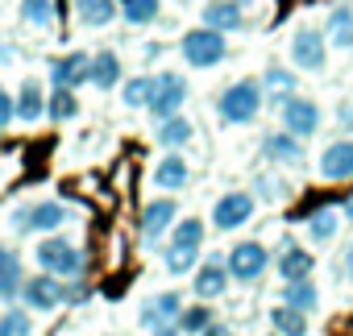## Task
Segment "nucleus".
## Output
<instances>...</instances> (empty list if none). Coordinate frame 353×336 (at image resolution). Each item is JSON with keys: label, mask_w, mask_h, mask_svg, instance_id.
I'll use <instances>...</instances> for the list:
<instances>
[{"label": "nucleus", "mask_w": 353, "mask_h": 336, "mask_svg": "<svg viewBox=\"0 0 353 336\" xmlns=\"http://www.w3.org/2000/svg\"><path fill=\"white\" fill-rule=\"evenodd\" d=\"M150 336H183V332H179V324H166V328H154Z\"/></svg>", "instance_id": "41"}, {"label": "nucleus", "mask_w": 353, "mask_h": 336, "mask_svg": "<svg viewBox=\"0 0 353 336\" xmlns=\"http://www.w3.org/2000/svg\"><path fill=\"white\" fill-rule=\"evenodd\" d=\"M250 216H254V196L250 191H229L212 204V224L221 233H233V229L250 224Z\"/></svg>", "instance_id": "10"}, {"label": "nucleus", "mask_w": 353, "mask_h": 336, "mask_svg": "<svg viewBox=\"0 0 353 336\" xmlns=\"http://www.w3.org/2000/svg\"><path fill=\"white\" fill-rule=\"evenodd\" d=\"M179 311H183V299L174 291H158L145 307H141V328H166V324H179Z\"/></svg>", "instance_id": "11"}, {"label": "nucleus", "mask_w": 353, "mask_h": 336, "mask_svg": "<svg viewBox=\"0 0 353 336\" xmlns=\"http://www.w3.org/2000/svg\"><path fill=\"white\" fill-rule=\"evenodd\" d=\"M262 83H266V92H270V96H274L279 104H283V100H287V96L295 92V75H291V71H283V67H270Z\"/></svg>", "instance_id": "34"}, {"label": "nucleus", "mask_w": 353, "mask_h": 336, "mask_svg": "<svg viewBox=\"0 0 353 336\" xmlns=\"http://www.w3.org/2000/svg\"><path fill=\"white\" fill-rule=\"evenodd\" d=\"M208 324H212V311H208L204 303H196V307H183V311H179V332H183V336H200Z\"/></svg>", "instance_id": "32"}, {"label": "nucleus", "mask_w": 353, "mask_h": 336, "mask_svg": "<svg viewBox=\"0 0 353 336\" xmlns=\"http://www.w3.org/2000/svg\"><path fill=\"white\" fill-rule=\"evenodd\" d=\"M21 17H26V25L46 30L54 21V5H50V0H21Z\"/></svg>", "instance_id": "33"}, {"label": "nucleus", "mask_w": 353, "mask_h": 336, "mask_svg": "<svg viewBox=\"0 0 353 336\" xmlns=\"http://www.w3.org/2000/svg\"><path fill=\"white\" fill-rule=\"evenodd\" d=\"M233 5H245V0H233Z\"/></svg>", "instance_id": "44"}, {"label": "nucleus", "mask_w": 353, "mask_h": 336, "mask_svg": "<svg viewBox=\"0 0 353 336\" xmlns=\"http://www.w3.org/2000/svg\"><path fill=\"white\" fill-rule=\"evenodd\" d=\"M183 100H188V79H183V75H174V71H162V75H154V87H150L145 112L158 116V120H166V116H174V112L183 108Z\"/></svg>", "instance_id": "4"}, {"label": "nucleus", "mask_w": 353, "mask_h": 336, "mask_svg": "<svg viewBox=\"0 0 353 336\" xmlns=\"http://www.w3.org/2000/svg\"><path fill=\"white\" fill-rule=\"evenodd\" d=\"M196 262H200V249H192V245H166V270L170 274H188V270H196Z\"/></svg>", "instance_id": "31"}, {"label": "nucleus", "mask_w": 353, "mask_h": 336, "mask_svg": "<svg viewBox=\"0 0 353 336\" xmlns=\"http://www.w3.org/2000/svg\"><path fill=\"white\" fill-rule=\"evenodd\" d=\"M170 245H192V249H200V245H204V220L188 216L183 224H174V237H170Z\"/></svg>", "instance_id": "35"}, {"label": "nucleus", "mask_w": 353, "mask_h": 336, "mask_svg": "<svg viewBox=\"0 0 353 336\" xmlns=\"http://www.w3.org/2000/svg\"><path fill=\"white\" fill-rule=\"evenodd\" d=\"M42 116H46V92H42L38 79H26V83L17 87V120L34 125V120H42Z\"/></svg>", "instance_id": "18"}, {"label": "nucleus", "mask_w": 353, "mask_h": 336, "mask_svg": "<svg viewBox=\"0 0 353 336\" xmlns=\"http://www.w3.org/2000/svg\"><path fill=\"white\" fill-rule=\"evenodd\" d=\"M262 149H266V158L270 162H279V166H299L303 162V145H299V137L295 133H270L266 141H262Z\"/></svg>", "instance_id": "17"}, {"label": "nucleus", "mask_w": 353, "mask_h": 336, "mask_svg": "<svg viewBox=\"0 0 353 336\" xmlns=\"http://www.w3.org/2000/svg\"><path fill=\"white\" fill-rule=\"evenodd\" d=\"M75 112H79L75 87H50V96H46V116H50V120H71Z\"/></svg>", "instance_id": "28"}, {"label": "nucleus", "mask_w": 353, "mask_h": 336, "mask_svg": "<svg viewBox=\"0 0 353 336\" xmlns=\"http://www.w3.org/2000/svg\"><path fill=\"white\" fill-rule=\"evenodd\" d=\"M274 336H279V332H274Z\"/></svg>", "instance_id": "45"}, {"label": "nucleus", "mask_w": 353, "mask_h": 336, "mask_svg": "<svg viewBox=\"0 0 353 336\" xmlns=\"http://www.w3.org/2000/svg\"><path fill=\"white\" fill-rule=\"evenodd\" d=\"M38 266H42L46 274H54V278H79V274H83V253H79V245L67 241V237H46V241L38 245Z\"/></svg>", "instance_id": "3"}, {"label": "nucleus", "mask_w": 353, "mask_h": 336, "mask_svg": "<svg viewBox=\"0 0 353 336\" xmlns=\"http://www.w3.org/2000/svg\"><path fill=\"white\" fill-rule=\"evenodd\" d=\"M336 229H341V216H336L332 208H320V212L307 216V237H312V245H328V241L336 237Z\"/></svg>", "instance_id": "27"}, {"label": "nucleus", "mask_w": 353, "mask_h": 336, "mask_svg": "<svg viewBox=\"0 0 353 336\" xmlns=\"http://www.w3.org/2000/svg\"><path fill=\"white\" fill-rule=\"evenodd\" d=\"M121 17L129 25H150L158 17V0H121Z\"/></svg>", "instance_id": "30"}, {"label": "nucleus", "mask_w": 353, "mask_h": 336, "mask_svg": "<svg viewBox=\"0 0 353 336\" xmlns=\"http://www.w3.org/2000/svg\"><path fill=\"white\" fill-rule=\"evenodd\" d=\"M17 116V100L5 92V87H0V129H9V120Z\"/></svg>", "instance_id": "38"}, {"label": "nucleus", "mask_w": 353, "mask_h": 336, "mask_svg": "<svg viewBox=\"0 0 353 336\" xmlns=\"http://www.w3.org/2000/svg\"><path fill=\"white\" fill-rule=\"evenodd\" d=\"M188 179H192V171H188V162H183L179 154H166V158L154 166V183H158L162 191H183Z\"/></svg>", "instance_id": "19"}, {"label": "nucleus", "mask_w": 353, "mask_h": 336, "mask_svg": "<svg viewBox=\"0 0 353 336\" xmlns=\"http://www.w3.org/2000/svg\"><path fill=\"white\" fill-rule=\"evenodd\" d=\"M204 25H208V30H221V34L241 30V25H245L241 5H233V0H212V5L204 9Z\"/></svg>", "instance_id": "20"}, {"label": "nucleus", "mask_w": 353, "mask_h": 336, "mask_svg": "<svg viewBox=\"0 0 353 336\" xmlns=\"http://www.w3.org/2000/svg\"><path fill=\"white\" fill-rule=\"evenodd\" d=\"M192 133H196V129H192V120L174 112V116H166V120L158 125V133H154V137H158V145H166V149H179V145H188V141H192Z\"/></svg>", "instance_id": "23"}, {"label": "nucleus", "mask_w": 353, "mask_h": 336, "mask_svg": "<svg viewBox=\"0 0 353 336\" xmlns=\"http://www.w3.org/2000/svg\"><path fill=\"white\" fill-rule=\"evenodd\" d=\"M279 116H283V129L295 133V137H312L320 129V104L303 100V96H287L279 104Z\"/></svg>", "instance_id": "8"}, {"label": "nucleus", "mask_w": 353, "mask_h": 336, "mask_svg": "<svg viewBox=\"0 0 353 336\" xmlns=\"http://www.w3.org/2000/svg\"><path fill=\"white\" fill-rule=\"evenodd\" d=\"M174 212H179V208H174V200H154V204H145V212H141V237L154 245V241L174 224Z\"/></svg>", "instance_id": "15"}, {"label": "nucleus", "mask_w": 353, "mask_h": 336, "mask_svg": "<svg viewBox=\"0 0 353 336\" xmlns=\"http://www.w3.org/2000/svg\"><path fill=\"white\" fill-rule=\"evenodd\" d=\"M225 262H229V274L237 282H258L266 274V266H270V253H266L262 241H241V245H233V253Z\"/></svg>", "instance_id": "7"}, {"label": "nucleus", "mask_w": 353, "mask_h": 336, "mask_svg": "<svg viewBox=\"0 0 353 336\" xmlns=\"http://www.w3.org/2000/svg\"><path fill=\"white\" fill-rule=\"evenodd\" d=\"M270 324H274L279 336H307V311H295V307H287V303H279V307L270 311Z\"/></svg>", "instance_id": "25"}, {"label": "nucleus", "mask_w": 353, "mask_h": 336, "mask_svg": "<svg viewBox=\"0 0 353 336\" xmlns=\"http://www.w3.org/2000/svg\"><path fill=\"white\" fill-rule=\"evenodd\" d=\"M50 83L54 87H79V83H92V59L88 54H63L50 63Z\"/></svg>", "instance_id": "12"}, {"label": "nucleus", "mask_w": 353, "mask_h": 336, "mask_svg": "<svg viewBox=\"0 0 353 336\" xmlns=\"http://www.w3.org/2000/svg\"><path fill=\"white\" fill-rule=\"evenodd\" d=\"M320 175L324 179H353V141H336V145H328L324 149V158H320Z\"/></svg>", "instance_id": "16"}, {"label": "nucleus", "mask_w": 353, "mask_h": 336, "mask_svg": "<svg viewBox=\"0 0 353 336\" xmlns=\"http://www.w3.org/2000/svg\"><path fill=\"white\" fill-rule=\"evenodd\" d=\"M229 262H221V258H208V262H200V270H196V295L208 303V299H221L225 291H229Z\"/></svg>", "instance_id": "14"}, {"label": "nucleus", "mask_w": 353, "mask_h": 336, "mask_svg": "<svg viewBox=\"0 0 353 336\" xmlns=\"http://www.w3.org/2000/svg\"><path fill=\"white\" fill-rule=\"evenodd\" d=\"M75 17L88 30H100L117 17V0H75Z\"/></svg>", "instance_id": "22"}, {"label": "nucleus", "mask_w": 353, "mask_h": 336, "mask_svg": "<svg viewBox=\"0 0 353 336\" xmlns=\"http://www.w3.org/2000/svg\"><path fill=\"white\" fill-rule=\"evenodd\" d=\"M216 112H221V120H229V125H250V120L262 112V83H258V79H237V83H229V87L221 92V100H216Z\"/></svg>", "instance_id": "1"}, {"label": "nucleus", "mask_w": 353, "mask_h": 336, "mask_svg": "<svg viewBox=\"0 0 353 336\" xmlns=\"http://www.w3.org/2000/svg\"><path fill=\"white\" fill-rule=\"evenodd\" d=\"M117 79H121V59H117L112 50L92 54V83L108 92V87H117Z\"/></svg>", "instance_id": "26"}, {"label": "nucleus", "mask_w": 353, "mask_h": 336, "mask_svg": "<svg viewBox=\"0 0 353 336\" xmlns=\"http://www.w3.org/2000/svg\"><path fill=\"white\" fill-rule=\"evenodd\" d=\"M83 299H88V286H83V282L67 286V303H83Z\"/></svg>", "instance_id": "39"}, {"label": "nucleus", "mask_w": 353, "mask_h": 336, "mask_svg": "<svg viewBox=\"0 0 353 336\" xmlns=\"http://www.w3.org/2000/svg\"><path fill=\"white\" fill-rule=\"evenodd\" d=\"M345 220H349V224H353V196H349V200H345Z\"/></svg>", "instance_id": "43"}, {"label": "nucleus", "mask_w": 353, "mask_h": 336, "mask_svg": "<svg viewBox=\"0 0 353 336\" xmlns=\"http://www.w3.org/2000/svg\"><path fill=\"white\" fill-rule=\"evenodd\" d=\"M179 50H183V63L188 67H216V63H225V54H229V46H225V34L221 30H188L183 34V42H179Z\"/></svg>", "instance_id": "2"}, {"label": "nucleus", "mask_w": 353, "mask_h": 336, "mask_svg": "<svg viewBox=\"0 0 353 336\" xmlns=\"http://www.w3.org/2000/svg\"><path fill=\"white\" fill-rule=\"evenodd\" d=\"M200 336H233V328H229V324H216V319H212V324H208V328H204Z\"/></svg>", "instance_id": "40"}, {"label": "nucleus", "mask_w": 353, "mask_h": 336, "mask_svg": "<svg viewBox=\"0 0 353 336\" xmlns=\"http://www.w3.org/2000/svg\"><path fill=\"white\" fill-rule=\"evenodd\" d=\"M283 303L295 307V311H316V307H320V291H316L307 278H299V282H283Z\"/></svg>", "instance_id": "24"}, {"label": "nucleus", "mask_w": 353, "mask_h": 336, "mask_svg": "<svg viewBox=\"0 0 353 336\" xmlns=\"http://www.w3.org/2000/svg\"><path fill=\"white\" fill-rule=\"evenodd\" d=\"M328 38H332L336 46L353 50V9H349V5L332 13V21H328Z\"/></svg>", "instance_id": "29"}, {"label": "nucleus", "mask_w": 353, "mask_h": 336, "mask_svg": "<svg viewBox=\"0 0 353 336\" xmlns=\"http://www.w3.org/2000/svg\"><path fill=\"white\" fill-rule=\"evenodd\" d=\"M150 87H154V79H129L125 83V92H121V100L129 104V108H145V100H150Z\"/></svg>", "instance_id": "37"}, {"label": "nucleus", "mask_w": 353, "mask_h": 336, "mask_svg": "<svg viewBox=\"0 0 353 336\" xmlns=\"http://www.w3.org/2000/svg\"><path fill=\"white\" fill-rule=\"evenodd\" d=\"M0 336H34V319H30V311H5L0 315Z\"/></svg>", "instance_id": "36"}, {"label": "nucleus", "mask_w": 353, "mask_h": 336, "mask_svg": "<svg viewBox=\"0 0 353 336\" xmlns=\"http://www.w3.org/2000/svg\"><path fill=\"white\" fill-rule=\"evenodd\" d=\"M67 208L59 204V200H42V204H30V208H17L9 220H13V229L17 233H54V229H63L67 224Z\"/></svg>", "instance_id": "5"}, {"label": "nucleus", "mask_w": 353, "mask_h": 336, "mask_svg": "<svg viewBox=\"0 0 353 336\" xmlns=\"http://www.w3.org/2000/svg\"><path fill=\"white\" fill-rule=\"evenodd\" d=\"M21 282H26V274H21V258H17L9 245H0V299L21 295Z\"/></svg>", "instance_id": "21"}, {"label": "nucleus", "mask_w": 353, "mask_h": 336, "mask_svg": "<svg viewBox=\"0 0 353 336\" xmlns=\"http://www.w3.org/2000/svg\"><path fill=\"white\" fill-rule=\"evenodd\" d=\"M291 59H295V67H299V71H324V63H328L324 34H320V30H312V25L295 30V38H291Z\"/></svg>", "instance_id": "9"}, {"label": "nucleus", "mask_w": 353, "mask_h": 336, "mask_svg": "<svg viewBox=\"0 0 353 336\" xmlns=\"http://www.w3.org/2000/svg\"><path fill=\"white\" fill-rule=\"evenodd\" d=\"M345 274L353 278V245H349V253H345Z\"/></svg>", "instance_id": "42"}, {"label": "nucleus", "mask_w": 353, "mask_h": 336, "mask_svg": "<svg viewBox=\"0 0 353 336\" xmlns=\"http://www.w3.org/2000/svg\"><path fill=\"white\" fill-rule=\"evenodd\" d=\"M274 266H279V278H283V282H299V278H312V270H316V258H312L303 245H295V241H283V249H279Z\"/></svg>", "instance_id": "13"}, {"label": "nucleus", "mask_w": 353, "mask_h": 336, "mask_svg": "<svg viewBox=\"0 0 353 336\" xmlns=\"http://www.w3.org/2000/svg\"><path fill=\"white\" fill-rule=\"evenodd\" d=\"M21 299H26L30 311H54V307L67 303V286H63V278H54V274L42 270V274H34V278L21 282Z\"/></svg>", "instance_id": "6"}]
</instances>
